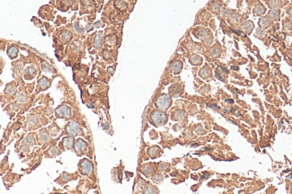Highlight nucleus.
I'll return each mask as SVG.
<instances>
[{
    "mask_svg": "<svg viewBox=\"0 0 292 194\" xmlns=\"http://www.w3.org/2000/svg\"><path fill=\"white\" fill-rule=\"evenodd\" d=\"M166 114L160 111H155L150 117V120L155 126H161L166 122Z\"/></svg>",
    "mask_w": 292,
    "mask_h": 194,
    "instance_id": "obj_1",
    "label": "nucleus"
},
{
    "mask_svg": "<svg viewBox=\"0 0 292 194\" xmlns=\"http://www.w3.org/2000/svg\"><path fill=\"white\" fill-rule=\"evenodd\" d=\"M171 103H172V100H171L170 96H168L166 94H161L160 96H158V98L156 101V106L159 110L164 111L170 107Z\"/></svg>",
    "mask_w": 292,
    "mask_h": 194,
    "instance_id": "obj_2",
    "label": "nucleus"
},
{
    "mask_svg": "<svg viewBox=\"0 0 292 194\" xmlns=\"http://www.w3.org/2000/svg\"><path fill=\"white\" fill-rule=\"evenodd\" d=\"M55 113L58 118H68L71 116V109L67 105H61L56 109Z\"/></svg>",
    "mask_w": 292,
    "mask_h": 194,
    "instance_id": "obj_3",
    "label": "nucleus"
},
{
    "mask_svg": "<svg viewBox=\"0 0 292 194\" xmlns=\"http://www.w3.org/2000/svg\"><path fill=\"white\" fill-rule=\"evenodd\" d=\"M80 170L83 174H90L94 171V165L89 160L84 159L80 163Z\"/></svg>",
    "mask_w": 292,
    "mask_h": 194,
    "instance_id": "obj_4",
    "label": "nucleus"
},
{
    "mask_svg": "<svg viewBox=\"0 0 292 194\" xmlns=\"http://www.w3.org/2000/svg\"><path fill=\"white\" fill-rule=\"evenodd\" d=\"M66 130L67 133H69L70 135H78L80 133V126L77 122L76 121H70L67 123V125L66 126Z\"/></svg>",
    "mask_w": 292,
    "mask_h": 194,
    "instance_id": "obj_5",
    "label": "nucleus"
},
{
    "mask_svg": "<svg viewBox=\"0 0 292 194\" xmlns=\"http://www.w3.org/2000/svg\"><path fill=\"white\" fill-rule=\"evenodd\" d=\"M87 149V143L84 141L81 138H78L76 141V144H75V150L78 155H81L83 153H84Z\"/></svg>",
    "mask_w": 292,
    "mask_h": 194,
    "instance_id": "obj_6",
    "label": "nucleus"
},
{
    "mask_svg": "<svg viewBox=\"0 0 292 194\" xmlns=\"http://www.w3.org/2000/svg\"><path fill=\"white\" fill-rule=\"evenodd\" d=\"M182 62L178 60H175L170 64V68L175 74H179L182 70Z\"/></svg>",
    "mask_w": 292,
    "mask_h": 194,
    "instance_id": "obj_7",
    "label": "nucleus"
},
{
    "mask_svg": "<svg viewBox=\"0 0 292 194\" xmlns=\"http://www.w3.org/2000/svg\"><path fill=\"white\" fill-rule=\"evenodd\" d=\"M62 144L67 149H71L74 147V138L71 137H64L62 140Z\"/></svg>",
    "mask_w": 292,
    "mask_h": 194,
    "instance_id": "obj_8",
    "label": "nucleus"
},
{
    "mask_svg": "<svg viewBox=\"0 0 292 194\" xmlns=\"http://www.w3.org/2000/svg\"><path fill=\"white\" fill-rule=\"evenodd\" d=\"M7 54L11 59H15L17 57V54H18V48H17L15 45H12L8 48L7 49Z\"/></svg>",
    "mask_w": 292,
    "mask_h": 194,
    "instance_id": "obj_9",
    "label": "nucleus"
},
{
    "mask_svg": "<svg viewBox=\"0 0 292 194\" xmlns=\"http://www.w3.org/2000/svg\"><path fill=\"white\" fill-rule=\"evenodd\" d=\"M157 193H158L157 189L155 186H152V185H148L144 190V194H157Z\"/></svg>",
    "mask_w": 292,
    "mask_h": 194,
    "instance_id": "obj_10",
    "label": "nucleus"
},
{
    "mask_svg": "<svg viewBox=\"0 0 292 194\" xmlns=\"http://www.w3.org/2000/svg\"><path fill=\"white\" fill-rule=\"evenodd\" d=\"M39 84H40V86L42 88V89H46V88H48L50 85V81L48 78H46V77H42L39 81Z\"/></svg>",
    "mask_w": 292,
    "mask_h": 194,
    "instance_id": "obj_11",
    "label": "nucleus"
},
{
    "mask_svg": "<svg viewBox=\"0 0 292 194\" xmlns=\"http://www.w3.org/2000/svg\"><path fill=\"white\" fill-rule=\"evenodd\" d=\"M158 151H159V148L157 147H153L151 148H149L148 150V154L151 157H155V156H157L158 155Z\"/></svg>",
    "mask_w": 292,
    "mask_h": 194,
    "instance_id": "obj_12",
    "label": "nucleus"
},
{
    "mask_svg": "<svg viewBox=\"0 0 292 194\" xmlns=\"http://www.w3.org/2000/svg\"><path fill=\"white\" fill-rule=\"evenodd\" d=\"M201 61H202L201 57H200V56H198V55H194V56H193L192 59H191V63H192L193 65L200 64Z\"/></svg>",
    "mask_w": 292,
    "mask_h": 194,
    "instance_id": "obj_13",
    "label": "nucleus"
},
{
    "mask_svg": "<svg viewBox=\"0 0 292 194\" xmlns=\"http://www.w3.org/2000/svg\"><path fill=\"white\" fill-rule=\"evenodd\" d=\"M71 36H72L71 32L67 31H65L61 34V40H63V41H68V40L71 38Z\"/></svg>",
    "mask_w": 292,
    "mask_h": 194,
    "instance_id": "obj_14",
    "label": "nucleus"
},
{
    "mask_svg": "<svg viewBox=\"0 0 292 194\" xmlns=\"http://www.w3.org/2000/svg\"><path fill=\"white\" fill-rule=\"evenodd\" d=\"M102 44V33H98L94 40V47L99 48Z\"/></svg>",
    "mask_w": 292,
    "mask_h": 194,
    "instance_id": "obj_15",
    "label": "nucleus"
},
{
    "mask_svg": "<svg viewBox=\"0 0 292 194\" xmlns=\"http://www.w3.org/2000/svg\"><path fill=\"white\" fill-rule=\"evenodd\" d=\"M279 14H280V11L277 9H272L270 11V16L273 19H278Z\"/></svg>",
    "mask_w": 292,
    "mask_h": 194,
    "instance_id": "obj_16",
    "label": "nucleus"
},
{
    "mask_svg": "<svg viewBox=\"0 0 292 194\" xmlns=\"http://www.w3.org/2000/svg\"><path fill=\"white\" fill-rule=\"evenodd\" d=\"M254 12L257 14H263L264 12H265V9L263 6H255L254 8Z\"/></svg>",
    "mask_w": 292,
    "mask_h": 194,
    "instance_id": "obj_17",
    "label": "nucleus"
},
{
    "mask_svg": "<svg viewBox=\"0 0 292 194\" xmlns=\"http://www.w3.org/2000/svg\"><path fill=\"white\" fill-rule=\"evenodd\" d=\"M260 25L263 26V27H267L270 25V23L268 21V19L266 18V17H263V18L260 19Z\"/></svg>",
    "mask_w": 292,
    "mask_h": 194,
    "instance_id": "obj_18",
    "label": "nucleus"
},
{
    "mask_svg": "<svg viewBox=\"0 0 292 194\" xmlns=\"http://www.w3.org/2000/svg\"><path fill=\"white\" fill-rule=\"evenodd\" d=\"M243 28L245 30V31H251L253 28V24L252 23V22H246L245 24H244V26H243Z\"/></svg>",
    "mask_w": 292,
    "mask_h": 194,
    "instance_id": "obj_19",
    "label": "nucleus"
},
{
    "mask_svg": "<svg viewBox=\"0 0 292 194\" xmlns=\"http://www.w3.org/2000/svg\"><path fill=\"white\" fill-rule=\"evenodd\" d=\"M153 181H154L155 183H161V182L163 181V176H162L161 174H156V175H155L154 177H153Z\"/></svg>",
    "mask_w": 292,
    "mask_h": 194,
    "instance_id": "obj_20",
    "label": "nucleus"
},
{
    "mask_svg": "<svg viewBox=\"0 0 292 194\" xmlns=\"http://www.w3.org/2000/svg\"><path fill=\"white\" fill-rule=\"evenodd\" d=\"M200 76L202 77H207L210 76V71H209V70L206 69V68H203L202 70H200Z\"/></svg>",
    "mask_w": 292,
    "mask_h": 194,
    "instance_id": "obj_21",
    "label": "nucleus"
},
{
    "mask_svg": "<svg viewBox=\"0 0 292 194\" xmlns=\"http://www.w3.org/2000/svg\"><path fill=\"white\" fill-rule=\"evenodd\" d=\"M17 101L19 102H24L26 101V95L24 93H21L18 96H17Z\"/></svg>",
    "mask_w": 292,
    "mask_h": 194,
    "instance_id": "obj_22",
    "label": "nucleus"
},
{
    "mask_svg": "<svg viewBox=\"0 0 292 194\" xmlns=\"http://www.w3.org/2000/svg\"><path fill=\"white\" fill-rule=\"evenodd\" d=\"M220 68H221V70H222V71L223 72H225V74H228V70L226 68V67H220Z\"/></svg>",
    "mask_w": 292,
    "mask_h": 194,
    "instance_id": "obj_23",
    "label": "nucleus"
},
{
    "mask_svg": "<svg viewBox=\"0 0 292 194\" xmlns=\"http://www.w3.org/2000/svg\"><path fill=\"white\" fill-rule=\"evenodd\" d=\"M215 75H216V77H218V78L219 80H223V78H222V77H220V75H219V74H218V72H216V74H215Z\"/></svg>",
    "mask_w": 292,
    "mask_h": 194,
    "instance_id": "obj_24",
    "label": "nucleus"
},
{
    "mask_svg": "<svg viewBox=\"0 0 292 194\" xmlns=\"http://www.w3.org/2000/svg\"><path fill=\"white\" fill-rule=\"evenodd\" d=\"M231 68L235 69V70H238V67H231Z\"/></svg>",
    "mask_w": 292,
    "mask_h": 194,
    "instance_id": "obj_25",
    "label": "nucleus"
},
{
    "mask_svg": "<svg viewBox=\"0 0 292 194\" xmlns=\"http://www.w3.org/2000/svg\"><path fill=\"white\" fill-rule=\"evenodd\" d=\"M227 102H230V103H233V100H227Z\"/></svg>",
    "mask_w": 292,
    "mask_h": 194,
    "instance_id": "obj_26",
    "label": "nucleus"
}]
</instances>
